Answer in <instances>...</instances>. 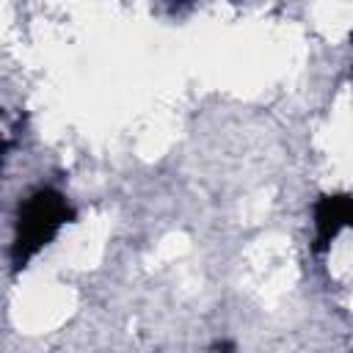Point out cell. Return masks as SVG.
Returning a JSON list of instances; mask_svg holds the SVG:
<instances>
[{
	"instance_id": "cell-2",
	"label": "cell",
	"mask_w": 353,
	"mask_h": 353,
	"mask_svg": "<svg viewBox=\"0 0 353 353\" xmlns=\"http://www.w3.org/2000/svg\"><path fill=\"white\" fill-rule=\"evenodd\" d=\"M312 221H314V251L323 254L342 229L347 226L353 229V193L320 196L312 210Z\"/></svg>"
},
{
	"instance_id": "cell-1",
	"label": "cell",
	"mask_w": 353,
	"mask_h": 353,
	"mask_svg": "<svg viewBox=\"0 0 353 353\" xmlns=\"http://www.w3.org/2000/svg\"><path fill=\"white\" fill-rule=\"evenodd\" d=\"M74 218V210L58 193L55 188H39L33 190L17 212L14 226V245H11V262L14 268H25L44 245L52 243V237Z\"/></svg>"
}]
</instances>
